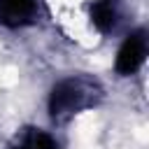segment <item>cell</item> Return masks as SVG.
<instances>
[{
  "mask_svg": "<svg viewBox=\"0 0 149 149\" xmlns=\"http://www.w3.org/2000/svg\"><path fill=\"white\" fill-rule=\"evenodd\" d=\"M105 91L100 86V81L77 74V77H65L58 84L51 86L49 93V114L51 119H68L72 114H79L88 107H95L102 100Z\"/></svg>",
  "mask_w": 149,
  "mask_h": 149,
  "instance_id": "obj_1",
  "label": "cell"
},
{
  "mask_svg": "<svg viewBox=\"0 0 149 149\" xmlns=\"http://www.w3.org/2000/svg\"><path fill=\"white\" fill-rule=\"evenodd\" d=\"M144 56H147V33L144 30H133L119 47L116 51V61H114V68L119 74L128 77V74H135L142 63H144Z\"/></svg>",
  "mask_w": 149,
  "mask_h": 149,
  "instance_id": "obj_2",
  "label": "cell"
},
{
  "mask_svg": "<svg viewBox=\"0 0 149 149\" xmlns=\"http://www.w3.org/2000/svg\"><path fill=\"white\" fill-rule=\"evenodd\" d=\"M121 14H123L121 0H93L91 9H88L93 28L98 33H102V35L116 30V26L121 21Z\"/></svg>",
  "mask_w": 149,
  "mask_h": 149,
  "instance_id": "obj_3",
  "label": "cell"
},
{
  "mask_svg": "<svg viewBox=\"0 0 149 149\" xmlns=\"http://www.w3.org/2000/svg\"><path fill=\"white\" fill-rule=\"evenodd\" d=\"M37 0H0V23L5 28H23L35 16Z\"/></svg>",
  "mask_w": 149,
  "mask_h": 149,
  "instance_id": "obj_4",
  "label": "cell"
},
{
  "mask_svg": "<svg viewBox=\"0 0 149 149\" xmlns=\"http://www.w3.org/2000/svg\"><path fill=\"white\" fill-rule=\"evenodd\" d=\"M16 149H58V144L49 133H44L40 128H28L21 135Z\"/></svg>",
  "mask_w": 149,
  "mask_h": 149,
  "instance_id": "obj_5",
  "label": "cell"
}]
</instances>
